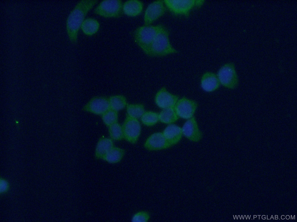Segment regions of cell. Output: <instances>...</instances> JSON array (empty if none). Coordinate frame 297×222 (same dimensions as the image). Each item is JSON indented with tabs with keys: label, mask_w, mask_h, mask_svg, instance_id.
<instances>
[{
	"label": "cell",
	"mask_w": 297,
	"mask_h": 222,
	"mask_svg": "<svg viewBox=\"0 0 297 222\" xmlns=\"http://www.w3.org/2000/svg\"><path fill=\"white\" fill-rule=\"evenodd\" d=\"M114 146L111 138H103L98 141L95 149V156L98 159H103L106 154Z\"/></svg>",
	"instance_id": "cell-17"
},
{
	"label": "cell",
	"mask_w": 297,
	"mask_h": 222,
	"mask_svg": "<svg viewBox=\"0 0 297 222\" xmlns=\"http://www.w3.org/2000/svg\"><path fill=\"white\" fill-rule=\"evenodd\" d=\"M220 84L228 89L236 88L239 84V80L234 64L227 63L219 70L217 75Z\"/></svg>",
	"instance_id": "cell-5"
},
{
	"label": "cell",
	"mask_w": 297,
	"mask_h": 222,
	"mask_svg": "<svg viewBox=\"0 0 297 222\" xmlns=\"http://www.w3.org/2000/svg\"><path fill=\"white\" fill-rule=\"evenodd\" d=\"M151 217L150 213L145 210L138 211L132 216L131 221L132 222H147Z\"/></svg>",
	"instance_id": "cell-26"
},
{
	"label": "cell",
	"mask_w": 297,
	"mask_h": 222,
	"mask_svg": "<svg viewBox=\"0 0 297 222\" xmlns=\"http://www.w3.org/2000/svg\"><path fill=\"white\" fill-rule=\"evenodd\" d=\"M271 218H273L274 219V218L273 217V216L271 215V218L269 219H271Z\"/></svg>",
	"instance_id": "cell-30"
},
{
	"label": "cell",
	"mask_w": 297,
	"mask_h": 222,
	"mask_svg": "<svg viewBox=\"0 0 297 222\" xmlns=\"http://www.w3.org/2000/svg\"><path fill=\"white\" fill-rule=\"evenodd\" d=\"M275 217H278V215H275Z\"/></svg>",
	"instance_id": "cell-32"
},
{
	"label": "cell",
	"mask_w": 297,
	"mask_h": 222,
	"mask_svg": "<svg viewBox=\"0 0 297 222\" xmlns=\"http://www.w3.org/2000/svg\"><path fill=\"white\" fill-rule=\"evenodd\" d=\"M291 217H292V215H291Z\"/></svg>",
	"instance_id": "cell-34"
},
{
	"label": "cell",
	"mask_w": 297,
	"mask_h": 222,
	"mask_svg": "<svg viewBox=\"0 0 297 222\" xmlns=\"http://www.w3.org/2000/svg\"><path fill=\"white\" fill-rule=\"evenodd\" d=\"M86 109L94 114L102 115L110 109L109 101L103 98H95L90 102Z\"/></svg>",
	"instance_id": "cell-15"
},
{
	"label": "cell",
	"mask_w": 297,
	"mask_h": 222,
	"mask_svg": "<svg viewBox=\"0 0 297 222\" xmlns=\"http://www.w3.org/2000/svg\"><path fill=\"white\" fill-rule=\"evenodd\" d=\"M123 4L120 0L103 1L95 9L94 12L105 18H119L123 13Z\"/></svg>",
	"instance_id": "cell-6"
},
{
	"label": "cell",
	"mask_w": 297,
	"mask_h": 222,
	"mask_svg": "<svg viewBox=\"0 0 297 222\" xmlns=\"http://www.w3.org/2000/svg\"><path fill=\"white\" fill-rule=\"evenodd\" d=\"M205 1L203 0H164L165 5L169 10L175 15H183L189 17L191 11L200 8Z\"/></svg>",
	"instance_id": "cell-4"
},
{
	"label": "cell",
	"mask_w": 297,
	"mask_h": 222,
	"mask_svg": "<svg viewBox=\"0 0 297 222\" xmlns=\"http://www.w3.org/2000/svg\"><path fill=\"white\" fill-rule=\"evenodd\" d=\"M125 153L124 149L113 147L106 154L102 159L110 163H116L121 160Z\"/></svg>",
	"instance_id": "cell-20"
},
{
	"label": "cell",
	"mask_w": 297,
	"mask_h": 222,
	"mask_svg": "<svg viewBox=\"0 0 297 222\" xmlns=\"http://www.w3.org/2000/svg\"><path fill=\"white\" fill-rule=\"evenodd\" d=\"M162 24L144 25L137 28L133 33L134 41L137 45L148 55L151 46L157 34L163 27Z\"/></svg>",
	"instance_id": "cell-2"
},
{
	"label": "cell",
	"mask_w": 297,
	"mask_h": 222,
	"mask_svg": "<svg viewBox=\"0 0 297 222\" xmlns=\"http://www.w3.org/2000/svg\"><path fill=\"white\" fill-rule=\"evenodd\" d=\"M278 219V217H275V219Z\"/></svg>",
	"instance_id": "cell-31"
},
{
	"label": "cell",
	"mask_w": 297,
	"mask_h": 222,
	"mask_svg": "<svg viewBox=\"0 0 297 222\" xmlns=\"http://www.w3.org/2000/svg\"><path fill=\"white\" fill-rule=\"evenodd\" d=\"M109 102L110 109L117 112L124 109L127 105L126 98L122 95L113 96Z\"/></svg>",
	"instance_id": "cell-22"
},
{
	"label": "cell",
	"mask_w": 297,
	"mask_h": 222,
	"mask_svg": "<svg viewBox=\"0 0 297 222\" xmlns=\"http://www.w3.org/2000/svg\"><path fill=\"white\" fill-rule=\"evenodd\" d=\"M122 126L124 138L131 143H135L141 131V125L138 119L127 114Z\"/></svg>",
	"instance_id": "cell-7"
},
{
	"label": "cell",
	"mask_w": 297,
	"mask_h": 222,
	"mask_svg": "<svg viewBox=\"0 0 297 222\" xmlns=\"http://www.w3.org/2000/svg\"><path fill=\"white\" fill-rule=\"evenodd\" d=\"M169 35V30L164 26L155 37L148 56L153 57H162L179 53L171 45Z\"/></svg>",
	"instance_id": "cell-3"
},
{
	"label": "cell",
	"mask_w": 297,
	"mask_h": 222,
	"mask_svg": "<svg viewBox=\"0 0 297 222\" xmlns=\"http://www.w3.org/2000/svg\"><path fill=\"white\" fill-rule=\"evenodd\" d=\"M178 98V96L170 93L164 87L160 89L156 93L155 101L158 107L163 109L174 107Z\"/></svg>",
	"instance_id": "cell-12"
},
{
	"label": "cell",
	"mask_w": 297,
	"mask_h": 222,
	"mask_svg": "<svg viewBox=\"0 0 297 222\" xmlns=\"http://www.w3.org/2000/svg\"><path fill=\"white\" fill-rule=\"evenodd\" d=\"M182 134L193 142H198L202 138V134L194 117L187 119L182 128Z\"/></svg>",
	"instance_id": "cell-10"
},
{
	"label": "cell",
	"mask_w": 297,
	"mask_h": 222,
	"mask_svg": "<svg viewBox=\"0 0 297 222\" xmlns=\"http://www.w3.org/2000/svg\"><path fill=\"white\" fill-rule=\"evenodd\" d=\"M166 11V6L164 1L156 0L151 2L148 5L145 11L144 17V25H151L163 15Z\"/></svg>",
	"instance_id": "cell-8"
},
{
	"label": "cell",
	"mask_w": 297,
	"mask_h": 222,
	"mask_svg": "<svg viewBox=\"0 0 297 222\" xmlns=\"http://www.w3.org/2000/svg\"><path fill=\"white\" fill-rule=\"evenodd\" d=\"M99 27V23L97 20L90 18L85 19L81 28L84 34L90 36L96 34L98 31Z\"/></svg>",
	"instance_id": "cell-19"
},
{
	"label": "cell",
	"mask_w": 297,
	"mask_h": 222,
	"mask_svg": "<svg viewBox=\"0 0 297 222\" xmlns=\"http://www.w3.org/2000/svg\"><path fill=\"white\" fill-rule=\"evenodd\" d=\"M98 1L84 0L79 1L70 13L66 22L67 32L69 40L77 43L79 29L88 12Z\"/></svg>",
	"instance_id": "cell-1"
},
{
	"label": "cell",
	"mask_w": 297,
	"mask_h": 222,
	"mask_svg": "<svg viewBox=\"0 0 297 222\" xmlns=\"http://www.w3.org/2000/svg\"><path fill=\"white\" fill-rule=\"evenodd\" d=\"M109 132L111 139L120 140L124 138L122 126L117 122L109 126Z\"/></svg>",
	"instance_id": "cell-23"
},
{
	"label": "cell",
	"mask_w": 297,
	"mask_h": 222,
	"mask_svg": "<svg viewBox=\"0 0 297 222\" xmlns=\"http://www.w3.org/2000/svg\"><path fill=\"white\" fill-rule=\"evenodd\" d=\"M258 216H259V219H260V216H261V215H258Z\"/></svg>",
	"instance_id": "cell-33"
},
{
	"label": "cell",
	"mask_w": 297,
	"mask_h": 222,
	"mask_svg": "<svg viewBox=\"0 0 297 222\" xmlns=\"http://www.w3.org/2000/svg\"><path fill=\"white\" fill-rule=\"evenodd\" d=\"M10 185L8 181L4 178L1 177L0 182V194L4 195L9 191Z\"/></svg>",
	"instance_id": "cell-27"
},
{
	"label": "cell",
	"mask_w": 297,
	"mask_h": 222,
	"mask_svg": "<svg viewBox=\"0 0 297 222\" xmlns=\"http://www.w3.org/2000/svg\"><path fill=\"white\" fill-rule=\"evenodd\" d=\"M197 107L195 101L184 97L178 100L174 108L179 118L188 119L193 117Z\"/></svg>",
	"instance_id": "cell-9"
},
{
	"label": "cell",
	"mask_w": 297,
	"mask_h": 222,
	"mask_svg": "<svg viewBox=\"0 0 297 222\" xmlns=\"http://www.w3.org/2000/svg\"><path fill=\"white\" fill-rule=\"evenodd\" d=\"M126 107L127 114L137 119L141 118L145 112L144 106L142 104H127Z\"/></svg>",
	"instance_id": "cell-21"
},
{
	"label": "cell",
	"mask_w": 297,
	"mask_h": 222,
	"mask_svg": "<svg viewBox=\"0 0 297 222\" xmlns=\"http://www.w3.org/2000/svg\"><path fill=\"white\" fill-rule=\"evenodd\" d=\"M143 7V3L140 1H127L123 4V12L128 16H136L139 15L142 12Z\"/></svg>",
	"instance_id": "cell-16"
},
{
	"label": "cell",
	"mask_w": 297,
	"mask_h": 222,
	"mask_svg": "<svg viewBox=\"0 0 297 222\" xmlns=\"http://www.w3.org/2000/svg\"><path fill=\"white\" fill-rule=\"evenodd\" d=\"M290 218V216L288 215H287L286 216V218L287 219H289Z\"/></svg>",
	"instance_id": "cell-28"
},
{
	"label": "cell",
	"mask_w": 297,
	"mask_h": 222,
	"mask_svg": "<svg viewBox=\"0 0 297 222\" xmlns=\"http://www.w3.org/2000/svg\"><path fill=\"white\" fill-rule=\"evenodd\" d=\"M220 83L217 75L213 73L207 72L202 75L201 80V86L203 90L211 92L218 89Z\"/></svg>",
	"instance_id": "cell-13"
},
{
	"label": "cell",
	"mask_w": 297,
	"mask_h": 222,
	"mask_svg": "<svg viewBox=\"0 0 297 222\" xmlns=\"http://www.w3.org/2000/svg\"><path fill=\"white\" fill-rule=\"evenodd\" d=\"M102 115L103 122L108 127L117 122L118 114L116 111L110 109Z\"/></svg>",
	"instance_id": "cell-25"
},
{
	"label": "cell",
	"mask_w": 297,
	"mask_h": 222,
	"mask_svg": "<svg viewBox=\"0 0 297 222\" xmlns=\"http://www.w3.org/2000/svg\"><path fill=\"white\" fill-rule=\"evenodd\" d=\"M144 147L150 151L166 149L171 147L162 132H156L151 135L144 144Z\"/></svg>",
	"instance_id": "cell-11"
},
{
	"label": "cell",
	"mask_w": 297,
	"mask_h": 222,
	"mask_svg": "<svg viewBox=\"0 0 297 222\" xmlns=\"http://www.w3.org/2000/svg\"><path fill=\"white\" fill-rule=\"evenodd\" d=\"M141 119L144 124L147 126H152L159 121V114L152 111L145 112Z\"/></svg>",
	"instance_id": "cell-24"
},
{
	"label": "cell",
	"mask_w": 297,
	"mask_h": 222,
	"mask_svg": "<svg viewBox=\"0 0 297 222\" xmlns=\"http://www.w3.org/2000/svg\"><path fill=\"white\" fill-rule=\"evenodd\" d=\"M256 217H257V216L256 215H254L253 216V219H254V218H256Z\"/></svg>",
	"instance_id": "cell-29"
},
{
	"label": "cell",
	"mask_w": 297,
	"mask_h": 222,
	"mask_svg": "<svg viewBox=\"0 0 297 222\" xmlns=\"http://www.w3.org/2000/svg\"><path fill=\"white\" fill-rule=\"evenodd\" d=\"M179 118L174 106L163 109L159 114V121L164 123L171 124L177 121Z\"/></svg>",
	"instance_id": "cell-18"
},
{
	"label": "cell",
	"mask_w": 297,
	"mask_h": 222,
	"mask_svg": "<svg viewBox=\"0 0 297 222\" xmlns=\"http://www.w3.org/2000/svg\"><path fill=\"white\" fill-rule=\"evenodd\" d=\"M162 133L171 147L178 143L183 135L182 128L172 124L168 125Z\"/></svg>",
	"instance_id": "cell-14"
}]
</instances>
